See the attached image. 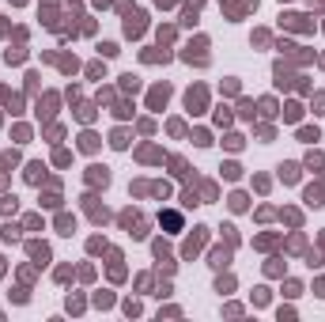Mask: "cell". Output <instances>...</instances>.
<instances>
[{
  "label": "cell",
  "instance_id": "cell-1",
  "mask_svg": "<svg viewBox=\"0 0 325 322\" xmlns=\"http://www.w3.org/2000/svg\"><path fill=\"white\" fill-rule=\"evenodd\" d=\"M185 106H189V110L197 114L200 106H204V88H193V91H189V95H185Z\"/></svg>",
  "mask_w": 325,
  "mask_h": 322
},
{
  "label": "cell",
  "instance_id": "cell-2",
  "mask_svg": "<svg viewBox=\"0 0 325 322\" xmlns=\"http://www.w3.org/2000/svg\"><path fill=\"white\" fill-rule=\"evenodd\" d=\"M140 30H144V15H140V12H132V15L125 19V34L132 38V34H140Z\"/></svg>",
  "mask_w": 325,
  "mask_h": 322
},
{
  "label": "cell",
  "instance_id": "cell-3",
  "mask_svg": "<svg viewBox=\"0 0 325 322\" xmlns=\"http://www.w3.org/2000/svg\"><path fill=\"white\" fill-rule=\"evenodd\" d=\"M87 178H91V186H106V182H110V171H106V167H91Z\"/></svg>",
  "mask_w": 325,
  "mask_h": 322
},
{
  "label": "cell",
  "instance_id": "cell-4",
  "mask_svg": "<svg viewBox=\"0 0 325 322\" xmlns=\"http://www.w3.org/2000/svg\"><path fill=\"white\" fill-rule=\"evenodd\" d=\"M200 243H204V228H197V235H193V239L185 243V254L193 258V250H200Z\"/></svg>",
  "mask_w": 325,
  "mask_h": 322
},
{
  "label": "cell",
  "instance_id": "cell-5",
  "mask_svg": "<svg viewBox=\"0 0 325 322\" xmlns=\"http://www.w3.org/2000/svg\"><path fill=\"white\" fill-rule=\"evenodd\" d=\"M30 258H38V262H45V258H49V247H45V243H30Z\"/></svg>",
  "mask_w": 325,
  "mask_h": 322
},
{
  "label": "cell",
  "instance_id": "cell-6",
  "mask_svg": "<svg viewBox=\"0 0 325 322\" xmlns=\"http://www.w3.org/2000/svg\"><path fill=\"white\" fill-rule=\"evenodd\" d=\"M80 148H84V152H95V148H99V137H95V133H84V137H80Z\"/></svg>",
  "mask_w": 325,
  "mask_h": 322
},
{
  "label": "cell",
  "instance_id": "cell-7",
  "mask_svg": "<svg viewBox=\"0 0 325 322\" xmlns=\"http://www.w3.org/2000/svg\"><path fill=\"white\" fill-rule=\"evenodd\" d=\"M167 95H170L167 84H163V88H155V91H152V106H163V103H167Z\"/></svg>",
  "mask_w": 325,
  "mask_h": 322
},
{
  "label": "cell",
  "instance_id": "cell-8",
  "mask_svg": "<svg viewBox=\"0 0 325 322\" xmlns=\"http://www.w3.org/2000/svg\"><path fill=\"white\" fill-rule=\"evenodd\" d=\"M42 175H45L42 163H30V167H27V178H30V182H42Z\"/></svg>",
  "mask_w": 325,
  "mask_h": 322
},
{
  "label": "cell",
  "instance_id": "cell-9",
  "mask_svg": "<svg viewBox=\"0 0 325 322\" xmlns=\"http://www.w3.org/2000/svg\"><path fill=\"white\" fill-rule=\"evenodd\" d=\"M280 175H283V182H295V178H299V167H295V163H283Z\"/></svg>",
  "mask_w": 325,
  "mask_h": 322
},
{
  "label": "cell",
  "instance_id": "cell-10",
  "mask_svg": "<svg viewBox=\"0 0 325 322\" xmlns=\"http://www.w3.org/2000/svg\"><path fill=\"white\" fill-rule=\"evenodd\" d=\"M110 144H113V148H125V144H129V137H125V129H117V133H113V140H110Z\"/></svg>",
  "mask_w": 325,
  "mask_h": 322
},
{
  "label": "cell",
  "instance_id": "cell-11",
  "mask_svg": "<svg viewBox=\"0 0 325 322\" xmlns=\"http://www.w3.org/2000/svg\"><path fill=\"white\" fill-rule=\"evenodd\" d=\"M193 144L204 148V144H212V140H208V133H204V129H197V133H193Z\"/></svg>",
  "mask_w": 325,
  "mask_h": 322
},
{
  "label": "cell",
  "instance_id": "cell-12",
  "mask_svg": "<svg viewBox=\"0 0 325 322\" xmlns=\"http://www.w3.org/2000/svg\"><path fill=\"white\" fill-rule=\"evenodd\" d=\"M99 53H102V57H113V53H117V46H113V42H102Z\"/></svg>",
  "mask_w": 325,
  "mask_h": 322
},
{
  "label": "cell",
  "instance_id": "cell-13",
  "mask_svg": "<svg viewBox=\"0 0 325 322\" xmlns=\"http://www.w3.org/2000/svg\"><path fill=\"white\" fill-rule=\"evenodd\" d=\"M163 224H167V228H178V224H182V216H178V212H167V216H163Z\"/></svg>",
  "mask_w": 325,
  "mask_h": 322
},
{
  "label": "cell",
  "instance_id": "cell-14",
  "mask_svg": "<svg viewBox=\"0 0 325 322\" xmlns=\"http://www.w3.org/2000/svg\"><path fill=\"white\" fill-rule=\"evenodd\" d=\"M57 228H61L65 235H72V216H61V220H57Z\"/></svg>",
  "mask_w": 325,
  "mask_h": 322
},
{
  "label": "cell",
  "instance_id": "cell-15",
  "mask_svg": "<svg viewBox=\"0 0 325 322\" xmlns=\"http://www.w3.org/2000/svg\"><path fill=\"white\" fill-rule=\"evenodd\" d=\"M223 175H227V178H238V175H242V171H238V163H227V167H223Z\"/></svg>",
  "mask_w": 325,
  "mask_h": 322
},
{
  "label": "cell",
  "instance_id": "cell-16",
  "mask_svg": "<svg viewBox=\"0 0 325 322\" xmlns=\"http://www.w3.org/2000/svg\"><path fill=\"white\" fill-rule=\"evenodd\" d=\"M231 208H246V193H235L231 197Z\"/></svg>",
  "mask_w": 325,
  "mask_h": 322
},
{
  "label": "cell",
  "instance_id": "cell-17",
  "mask_svg": "<svg viewBox=\"0 0 325 322\" xmlns=\"http://www.w3.org/2000/svg\"><path fill=\"white\" fill-rule=\"evenodd\" d=\"M0 212H15V197H4L0 201Z\"/></svg>",
  "mask_w": 325,
  "mask_h": 322
},
{
  "label": "cell",
  "instance_id": "cell-18",
  "mask_svg": "<svg viewBox=\"0 0 325 322\" xmlns=\"http://www.w3.org/2000/svg\"><path fill=\"white\" fill-rule=\"evenodd\" d=\"M212 265H227V250H216V254H212Z\"/></svg>",
  "mask_w": 325,
  "mask_h": 322
},
{
  "label": "cell",
  "instance_id": "cell-19",
  "mask_svg": "<svg viewBox=\"0 0 325 322\" xmlns=\"http://www.w3.org/2000/svg\"><path fill=\"white\" fill-rule=\"evenodd\" d=\"M0 273H4V262H0Z\"/></svg>",
  "mask_w": 325,
  "mask_h": 322
}]
</instances>
